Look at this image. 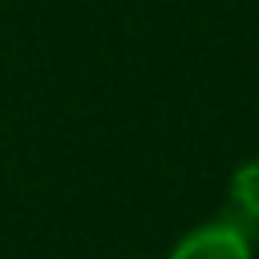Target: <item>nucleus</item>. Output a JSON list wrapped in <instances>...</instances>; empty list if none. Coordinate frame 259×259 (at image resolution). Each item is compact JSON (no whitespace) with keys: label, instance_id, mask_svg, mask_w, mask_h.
I'll use <instances>...</instances> for the list:
<instances>
[{"label":"nucleus","instance_id":"nucleus-1","mask_svg":"<svg viewBox=\"0 0 259 259\" xmlns=\"http://www.w3.org/2000/svg\"><path fill=\"white\" fill-rule=\"evenodd\" d=\"M166 259H255V239L231 219H210L190 227Z\"/></svg>","mask_w":259,"mask_h":259},{"label":"nucleus","instance_id":"nucleus-2","mask_svg":"<svg viewBox=\"0 0 259 259\" xmlns=\"http://www.w3.org/2000/svg\"><path fill=\"white\" fill-rule=\"evenodd\" d=\"M227 202H231V223H239L251 239H259V158L235 166L227 182Z\"/></svg>","mask_w":259,"mask_h":259}]
</instances>
